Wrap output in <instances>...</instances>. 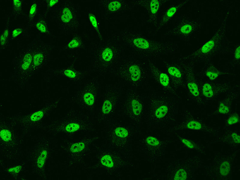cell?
<instances>
[{"instance_id":"cell-1","label":"cell","mask_w":240,"mask_h":180,"mask_svg":"<svg viewBox=\"0 0 240 180\" xmlns=\"http://www.w3.org/2000/svg\"><path fill=\"white\" fill-rule=\"evenodd\" d=\"M34 51L31 49L25 51L16 64V78L19 84H24L30 76Z\"/></svg>"},{"instance_id":"cell-2","label":"cell","mask_w":240,"mask_h":180,"mask_svg":"<svg viewBox=\"0 0 240 180\" xmlns=\"http://www.w3.org/2000/svg\"><path fill=\"white\" fill-rule=\"evenodd\" d=\"M49 51L48 49L45 47L34 50L30 76L45 62L49 55Z\"/></svg>"},{"instance_id":"cell-3","label":"cell","mask_w":240,"mask_h":180,"mask_svg":"<svg viewBox=\"0 0 240 180\" xmlns=\"http://www.w3.org/2000/svg\"><path fill=\"white\" fill-rule=\"evenodd\" d=\"M187 87L189 92L194 97L198 98L200 96V91L199 87L197 83L194 81L193 75L192 73L191 70L190 68H187Z\"/></svg>"},{"instance_id":"cell-4","label":"cell","mask_w":240,"mask_h":180,"mask_svg":"<svg viewBox=\"0 0 240 180\" xmlns=\"http://www.w3.org/2000/svg\"><path fill=\"white\" fill-rule=\"evenodd\" d=\"M215 46L214 41L211 40L208 42L202 47L199 52H196L193 57H201L206 55L208 54L211 53L212 51H213Z\"/></svg>"},{"instance_id":"cell-5","label":"cell","mask_w":240,"mask_h":180,"mask_svg":"<svg viewBox=\"0 0 240 180\" xmlns=\"http://www.w3.org/2000/svg\"><path fill=\"white\" fill-rule=\"evenodd\" d=\"M224 88L223 87H218V88H216V89H213L211 87V84L209 83H205L203 84L202 87V93L204 96L208 98H211L214 96V93L215 91H220L221 90H223Z\"/></svg>"},{"instance_id":"cell-6","label":"cell","mask_w":240,"mask_h":180,"mask_svg":"<svg viewBox=\"0 0 240 180\" xmlns=\"http://www.w3.org/2000/svg\"><path fill=\"white\" fill-rule=\"evenodd\" d=\"M55 75H57L64 76L66 77L70 78H74L76 77V74L73 70L69 69H62L55 71Z\"/></svg>"},{"instance_id":"cell-7","label":"cell","mask_w":240,"mask_h":180,"mask_svg":"<svg viewBox=\"0 0 240 180\" xmlns=\"http://www.w3.org/2000/svg\"><path fill=\"white\" fill-rule=\"evenodd\" d=\"M129 71L131 74V78L133 81H136L139 79L141 77V70L137 65H132L130 66Z\"/></svg>"},{"instance_id":"cell-8","label":"cell","mask_w":240,"mask_h":180,"mask_svg":"<svg viewBox=\"0 0 240 180\" xmlns=\"http://www.w3.org/2000/svg\"><path fill=\"white\" fill-rule=\"evenodd\" d=\"M169 110L168 106L165 105L161 106L155 111V117L159 119L164 118L167 114Z\"/></svg>"},{"instance_id":"cell-9","label":"cell","mask_w":240,"mask_h":180,"mask_svg":"<svg viewBox=\"0 0 240 180\" xmlns=\"http://www.w3.org/2000/svg\"><path fill=\"white\" fill-rule=\"evenodd\" d=\"M186 127L189 129L194 130H200L203 128V125L199 121L192 120L187 122Z\"/></svg>"},{"instance_id":"cell-10","label":"cell","mask_w":240,"mask_h":180,"mask_svg":"<svg viewBox=\"0 0 240 180\" xmlns=\"http://www.w3.org/2000/svg\"><path fill=\"white\" fill-rule=\"evenodd\" d=\"M45 115V111L40 110L34 113L30 116L29 119L32 122H35L40 121Z\"/></svg>"},{"instance_id":"cell-11","label":"cell","mask_w":240,"mask_h":180,"mask_svg":"<svg viewBox=\"0 0 240 180\" xmlns=\"http://www.w3.org/2000/svg\"><path fill=\"white\" fill-rule=\"evenodd\" d=\"M134 44L137 47L142 49H147L149 47V44L145 39L137 38L133 40Z\"/></svg>"},{"instance_id":"cell-12","label":"cell","mask_w":240,"mask_h":180,"mask_svg":"<svg viewBox=\"0 0 240 180\" xmlns=\"http://www.w3.org/2000/svg\"><path fill=\"white\" fill-rule=\"evenodd\" d=\"M101 164L108 168H112L114 166V163L111 157L109 155L103 156L101 160Z\"/></svg>"},{"instance_id":"cell-13","label":"cell","mask_w":240,"mask_h":180,"mask_svg":"<svg viewBox=\"0 0 240 180\" xmlns=\"http://www.w3.org/2000/svg\"><path fill=\"white\" fill-rule=\"evenodd\" d=\"M131 105L132 111L135 115L138 116L140 114L142 109L141 104L137 100L134 99L132 101Z\"/></svg>"},{"instance_id":"cell-14","label":"cell","mask_w":240,"mask_h":180,"mask_svg":"<svg viewBox=\"0 0 240 180\" xmlns=\"http://www.w3.org/2000/svg\"><path fill=\"white\" fill-rule=\"evenodd\" d=\"M80 128V125L79 124L73 122H69L64 127V130L68 133H73L77 131Z\"/></svg>"},{"instance_id":"cell-15","label":"cell","mask_w":240,"mask_h":180,"mask_svg":"<svg viewBox=\"0 0 240 180\" xmlns=\"http://www.w3.org/2000/svg\"><path fill=\"white\" fill-rule=\"evenodd\" d=\"M168 71L169 74L174 78L177 79H181L182 78V75L181 71L175 66H170L168 68Z\"/></svg>"},{"instance_id":"cell-16","label":"cell","mask_w":240,"mask_h":180,"mask_svg":"<svg viewBox=\"0 0 240 180\" xmlns=\"http://www.w3.org/2000/svg\"><path fill=\"white\" fill-rule=\"evenodd\" d=\"M230 170V165L229 162H223L221 164L220 172L223 176H226L229 173Z\"/></svg>"},{"instance_id":"cell-17","label":"cell","mask_w":240,"mask_h":180,"mask_svg":"<svg viewBox=\"0 0 240 180\" xmlns=\"http://www.w3.org/2000/svg\"><path fill=\"white\" fill-rule=\"evenodd\" d=\"M218 113L221 114H227L230 112V107L225 102L220 103L218 108Z\"/></svg>"},{"instance_id":"cell-18","label":"cell","mask_w":240,"mask_h":180,"mask_svg":"<svg viewBox=\"0 0 240 180\" xmlns=\"http://www.w3.org/2000/svg\"><path fill=\"white\" fill-rule=\"evenodd\" d=\"M85 144L83 143H77L72 145L70 151L74 153L81 152L85 148Z\"/></svg>"},{"instance_id":"cell-19","label":"cell","mask_w":240,"mask_h":180,"mask_svg":"<svg viewBox=\"0 0 240 180\" xmlns=\"http://www.w3.org/2000/svg\"><path fill=\"white\" fill-rule=\"evenodd\" d=\"M83 100L85 103L89 106H92L95 102L94 95L90 93H86L83 96Z\"/></svg>"},{"instance_id":"cell-20","label":"cell","mask_w":240,"mask_h":180,"mask_svg":"<svg viewBox=\"0 0 240 180\" xmlns=\"http://www.w3.org/2000/svg\"><path fill=\"white\" fill-rule=\"evenodd\" d=\"M0 135L3 140L6 142L10 140L12 137L11 132L7 129H2L0 132Z\"/></svg>"},{"instance_id":"cell-21","label":"cell","mask_w":240,"mask_h":180,"mask_svg":"<svg viewBox=\"0 0 240 180\" xmlns=\"http://www.w3.org/2000/svg\"><path fill=\"white\" fill-rule=\"evenodd\" d=\"M47 152L46 150L43 151L38 158L37 164L39 168H42L45 164V159L47 156Z\"/></svg>"},{"instance_id":"cell-22","label":"cell","mask_w":240,"mask_h":180,"mask_svg":"<svg viewBox=\"0 0 240 180\" xmlns=\"http://www.w3.org/2000/svg\"><path fill=\"white\" fill-rule=\"evenodd\" d=\"M187 178V173L185 170L184 169H180L175 174L174 180H184Z\"/></svg>"},{"instance_id":"cell-23","label":"cell","mask_w":240,"mask_h":180,"mask_svg":"<svg viewBox=\"0 0 240 180\" xmlns=\"http://www.w3.org/2000/svg\"><path fill=\"white\" fill-rule=\"evenodd\" d=\"M115 133L117 136L122 138H125L128 136L129 133L127 130L122 127H118L115 130Z\"/></svg>"},{"instance_id":"cell-24","label":"cell","mask_w":240,"mask_h":180,"mask_svg":"<svg viewBox=\"0 0 240 180\" xmlns=\"http://www.w3.org/2000/svg\"><path fill=\"white\" fill-rule=\"evenodd\" d=\"M113 53L111 49L109 48L105 49L102 54V57L104 60L109 61L113 57Z\"/></svg>"},{"instance_id":"cell-25","label":"cell","mask_w":240,"mask_h":180,"mask_svg":"<svg viewBox=\"0 0 240 180\" xmlns=\"http://www.w3.org/2000/svg\"><path fill=\"white\" fill-rule=\"evenodd\" d=\"M159 81L163 86L168 87L169 85V78L166 74L161 73L159 76Z\"/></svg>"},{"instance_id":"cell-26","label":"cell","mask_w":240,"mask_h":180,"mask_svg":"<svg viewBox=\"0 0 240 180\" xmlns=\"http://www.w3.org/2000/svg\"><path fill=\"white\" fill-rule=\"evenodd\" d=\"M112 108V105L111 101L108 100L105 101L102 106V113L105 114H108L110 113Z\"/></svg>"},{"instance_id":"cell-27","label":"cell","mask_w":240,"mask_h":180,"mask_svg":"<svg viewBox=\"0 0 240 180\" xmlns=\"http://www.w3.org/2000/svg\"><path fill=\"white\" fill-rule=\"evenodd\" d=\"M239 121L238 115L236 114H233L229 117L227 121V123L229 125H231L238 123Z\"/></svg>"},{"instance_id":"cell-28","label":"cell","mask_w":240,"mask_h":180,"mask_svg":"<svg viewBox=\"0 0 240 180\" xmlns=\"http://www.w3.org/2000/svg\"><path fill=\"white\" fill-rule=\"evenodd\" d=\"M147 143L149 145L152 146H158L160 144V142L157 139L152 137H149L147 138Z\"/></svg>"},{"instance_id":"cell-29","label":"cell","mask_w":240,"mask_h":180,"mask_svg":"<svg viewBox=\"0 0 240 180\" xmlns=\"http://www.w3.org/2000/svg\"><path fill=\"white\" fill-rule=\"evenodd\" d=\"M150 9L153 14L156 13L158 10L159 4V2L156 0L151 1L150 3Z\"/></svg>"},{"instance_id":"cell-30","label":"cell","mask_w":240,"mask_h":180,"mask_svg":"<svg viewBox=\"0 0 240 180\" xmlns=\"http://www.w3.org/2000/svg\"><path fill=\"white\" fill-rule=\"evenodd\" d=\"M121 7V4L118 1L112 2L108 5V9L112 11H115L120 9Z\"/></svg>"},{"instance_id":"cell-31","label":"cell","mask_w":240,"mask_h":180,"mask_svg":"<svg viewBox=\"0 0 240 180\" xmlns=\"http://www.w3.org/2000/svg\"><path fill=\"white\" fill-rule=\"evenodd\" d=\"M205 75L206 77H208L211 80L213 81L217 79L219 75L217 74L213 73V72H210L209 71H206L205 72Z\"/></svg>"},{"instance_id":"cell-32","label":"cell","mask_w":240,"mask_h":180,"mask_svg":"<svg viewBox=\"0 0 240 180\" xmlns=\"http://www.w3.org/2000/svg\"><path fill=\"white\" fill-rule=\"evenodd\" d=\"M192 29L191 26L189 25H186L181 27V31L182 33L188 34V33H190Z\"/></svg>"},{"instance_id":"cell-33","label":"cell","mask_w":240,"mask_h":180,"mask_svg":"<svg viewBox=\"0 0 240 180\" xmlns=\"http://www.w3.org/2000/svg\"><path fill=\"white\" fill-rule=\"evenodd\" d=\"M63 14L64 16L68 18L70 20L73 18V15L70 10L68 8H65L63 10Z\"/></svg>"},{"instance_id":"cell-34","label":"cell","mask_w":240,"mask_h":180,"mask_svg":"<svg viewBox=\"0 0 240 180\" xmlns=\"http://www.w3.org/2000/svg\"><path fill=\"white\" fill-rule=\"evenodd\" d=\"M79 44L77 40L73 39L69 43L68 45V47L69 49H74L79 46Z\"/></svg>"},{"instance_id":"cell-35","label":"cell","mask_w":240,"mask_h":180,"mask_svg":"<svg viewBox=\"0 0 240 180\" xmlns=\"http://www.w3.org/2000/svg\"><path fill=\"white\" fill-rule=\"evenodd\" d=\"M231 136L235 143H239L240 142V136L237 133L235 132H233L231 133Z\"/></svg>"},{"instance_id":"cell-36","label":"cell","mask_w":240,"mask_h":180,"mask_svg":"<svg viewBox=\"0 0 240 180\" xmlns=\"http://www.w3.org/2000/svg\"><path fill=\"white\" fill-rule=\"evenodd\" d=\"M37 28L43 33H45L46 32V28L43 24L41 23H38L36 25Z\"/></svg>"},{"instance_id":"cell-37","label":"cell","mask_w":240,"mask_h":180,"mask_svg":"<svg viewBox=\"0 0 240 180\" xmlns=\"http://www.w3.org/2000/svg\"><path fill=\"white\" fill-rule=\"evenodd\" d=\"M182 141L183 144H184L185 145H186L187 147H188L190 149H192L194 147V146L193 145V144L191 142L187 140V139H182Z\"/></svg>"},{"instance_id":"cell-38","label":"cell","mask_w":240,"mask_h":180,"mask_svg":"<svg viewBox=\"0 0 240 180\" xmlns=\"http://www.w3.org/2000/svg\"><path fill=\"white\" fill-rule=\"evenodd\" d=\"M176 11V8L174 7L170 8L167 12V15L169 17H171L175 13Z\"/></svg>"},{"instance_id":"cell-39","label":"cell","mask_w":240,"mask_h":180,"mask_svg":"<svg viewBox=\"0 0 240 180\" xmlns=\"http://www.w3.org/2000/svg\"><path fill=\"white\" fill-rule=\"evenodd\" d=\"M89 18H90V22H91L93 26L95 28H97V22L95 18L93 15H90Z\"/></svg>"},{"instance_id":"cell-40","label":"cell","mask_w":240,"mask_h":180,"mask_svg":"<svg viewBox=\"0 0 240 180\" xmlns=\"http://www.w3.org/2000/svg\"><path fill=\"white\" fill-rule=\"evenodd\" d=\"M235 58L236 60H239L240 58V47L238 46L235 50Z\"/></svg>"},{"instance_id":"cell-41","label":"cell","mask_w":240,"mask_h":180,"mask_svg":"<svg viewBox=\"0 0 240 180\" xmlns=\"http://www.w3.org/2000/svg\"><path fill=\"white\" fill-rule=\"evenodd\" d=\"M21 33H22V30L20 28L14 30L13 33V37H15L21 34Z\"/></svg>"},{"instance_id":"cell-42","label":"cell","mask_w":240,"mask_h":180,"mask_svg":"<svg viewBox=\"0 0 240 180\" xmlns=\"http://www.w3.org/2000/svg\"><path fill=\"white\" fill-rule=\"evenodd\" d=\"M21 167L20 166H19L15 167H13L11 168V169H9V170H8V171L10 172L14 171L15 173H18L20 171V170H21Z\"/></svg>"},{"instance_id":"cell-43","label":"cell","mask_w":240,"mask_h":180,"mask_svg":"<svg viewBox=\"0 0 240 180\" xmlns=\"http://www.w3.org/2000/svg\"><path fill=\"white\" fill-rule=\"evenodd\" d=\"M7 37L3 34L1 37V46H3L5 45L6 40Z\"/></svg>"},{"instance_id":"cell-44","label":"cell","mask_w":240,"mask_h":180,"mask_svg":"<svg viewBox=\"0 0 240 180\" xmlns=\"http://www.w3.org/2000/svg\"><path fill=\"white\" fill-rule=\"evenodd\" d=\"M37 5L35 4H34L32 5L31 7L30 10V15H33L36 9Z\"/></svg>"},{"instance_id":"cell-45","label":"cell","mask_w":240,"mask_h":180,"mask_svg":"<svg viewBox=\"0 0 240 180\" xmlns=\"http://www.w3.org/2000/svg\"><path fill=\"white\" fill-rule=\"evenodd\" d=\"M13 3L15 7H16L19 8L21 7V3L20 1H17V0H15L13 1Z\"/></svg>"},{"instance_id":"cell-46","label":"cell","mask_w":240,"mask_h":180,"mask_svg":"<svg viewBox=\"0 0 240 180\" xmlns=\"http://www.w3.org/2000/svg\"><path fill=\"white\" fill-rule=\"evenodd\" d=\"M61 19L62 21L63 22H65V23H68V22H70V20L68 19V18L66 17L64 15H62Z\"/></svg>"},{"instance_id":"cell-47","label":"cell","mask_w":240,"mask_h":180,"mask_svg":"<svg viewBox=\"0 0 240 180\" xmlns=\"http://www.w3.org/2000/svg\"><path fill=\"white\" fill-rule=\"evenodd\" d=\"M58 2V1H57V0H51L50 1L49 6L50 7L53 6V5H54L55 4H56Z\"/></svg>"},{"instance_id":"cell-48","label":"cell","mask_w":240,"mask_h":180,"mask_svg":"<svg viewBox=\"0 0 240 180\" xmlns=\"http://www.w3.org/2000/svg\"><path fill=\"white\" fill-rule=\"evenodd\" d=\"M3 34L7 38L9 35V31L8 30H6Z\"/></svg>"}]
</instances>
